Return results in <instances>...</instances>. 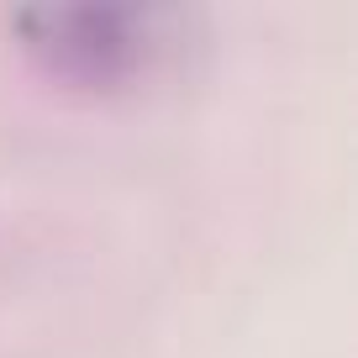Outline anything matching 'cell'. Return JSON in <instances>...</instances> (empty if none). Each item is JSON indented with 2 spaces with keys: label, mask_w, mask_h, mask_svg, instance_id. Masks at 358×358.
I'll list each match as a JSON object with an SVG mask.
<instances>
[{
  "label": "cell",
  "mask_w": 358,
  "mask_h": 358,
  "mask_svg": "<svg viewBox=\"0 0 358 358\" xmlns=\"http://www.w3.org/2000/svg\"><path fill=\"white\" fill-rule=\"evenodd\" d=\"M16 32L53 74L74 85H132L153 79L185 53V22L174 11L137 6H64V11H22Z\"/></svg>",
  "instance_id": "1"
}]
</instances>
